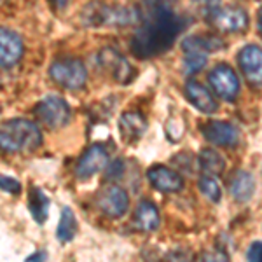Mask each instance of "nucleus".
I'll return each mask as SVG.
<instances>
[{
    "label": "nucleus",
    "instance_id": "nucleus-1",
    "mask_svg": "<svg viewBox=\"0 0 262 262\" xmlns=\"http://www.w3.org/2000/svg\"><path fill=\"white\" fill-rule=\"evenodd\" d=\"M138 9V23L131 49L138 58L158 56L171 48L182 30V21L161 0H142Z\"/></svg>",
    "mask_w": 262,
    "mask_h": 262
},
{
    "label": "nucleus",
    "instance_id": "nucleus-2",
    "mask_svg": "<svg viewBox=\"0 0 262 262\" xmlns=\"http://www.w3.org/2000/svg\"><path fill=\"white\" fill-rule=\"evenodd\" d=\"M42 143V135L33 122L27 119H12L2 124L0 145L4 152L35 150Z\"/></svg>",
    "mask_w": 262,
    "mask_h": 262
},
{
    "label": "nucleus",
    "instance_id": "nucleus-3",
    "mask_svg": "<svg viewBox=\"0 0 262 262\" xmlns=\"http://www.w3.org/2000/svg\"><path fill=\"white\" fill-rule=\"evenodd\" d=\"M81 21L86 27H126L138 21V9L90 2L81 12Z\"/></svg>",
    "mask_w": 262,
    "mask_h": 262
},
{
    "label": "nucleus",
    "instance_id": "nucleus-4",
    "mask_svg": "<svg viewBox=\"0 0 262 262\" xmlns=\"http://www.w3.org/2000/svg\"><path fill=\"white\" fill-rule=\"evenodd\" d=\"M49 75L54 82L67 90H81L88 81L86 67L81 60H74V58L54 61L49 69Z\"/></svg>",
    "mask_w": 262,
    "mask_h": 262
},
{
    "label": "nucleus",
    "instance_id": "nucleus-5",
    "mask_svg": "<svg viewBox=\"0 0 262 262\" xmlns=\"http://www.w3.org/2000/svg\"><path fill=\"white\" fill-rule=\"evenodd\" d=\"M35 117L51 129L63 128L70 121V107L60 96H46L35 107Z\"/></svg>",
    "mask_w": 262,
    "mask_h": 262
},
{
    "label": "nucleus",
    "instance_id": "nucleus-6",
    "mask_svg": "<svg viewBox=\"0 0 262 262\" xmlns=\"http://www.w3.org/2000/svg\"><path fill=\"white\" fill-rule=\"evenodd\" d=\"M208 21L219 32H243L248 27L247 12L239 7H217L208 14Z\"/></svg>",
    "mask_w": 262,
    "mask_h": 262
},
{
    "label": "nucleus",
    "instance_id": "nucleus-7",
    "mask_svg": "<svg viewBox=\"0 0 262 262\" xmlns=\"http://www.w3.org/2000/svg\"><path fill=\"white\" fill-rule=\"evenodd\" d=\"M96 205L108 219H121L129 208V196L119 185H108L100 191Z\"/></svg>",
    "mask_w": 262,
    "mask_h": 262
},
{
    "label": "nucleus",
    "instance_id": "nucleus-8",
    "mask_svg": "<svg viewBox=\"0 0 262 262\" xmlns=\"http://www.w3.org/2000/svg\"><path fill=\"white\" fill-rule=\"evenodd\" d=\"M100 65L103 67V70H107L112 75L114 81H117L119 84H128L133 81L135 77V70L129 65V61L126 60L122 54L117 53L112 48H105L100 51L98 54Z\"/></svg>",
    "mask_w": 262,
    "mask_h": 262
},
{
    "label": "nucleus",
    "instance_id": "nucleus-9",
    "mask_svg": "<svg viewBox=\"0 0 262 262\" xmlns=\"http://www.w3.org/2000/svg\"><path fill=\"white\" fill-rule=\"evenodd\" d=\"M210 84H212L215 93L227 101H232L239 93L238 75L227 65H219L210 72Z\"/></svg>",
    "mask_w": 262,
    "mask_h": 262
},
{
    "label": "nucleus",
    "instance_id": "nucleus-10",
    "mask_svg": "<svg viewBox=\"0 0 262 262\" xmlns=\"http://www.w3.org/2000/svg\"><path fill=\"white\" fill-rule=\"evenodd\" d=\"M108 166V152L101 145H91L84 154L81 156L75 168V175L77 179L86 180L96 175L98 171L105 170Z\"/></svg>",
    "mask_w": 262,
    "mask_h": 262
},
{
    "label": "nucleus",
    "instance_id": "nucleus-11",
    "mask_svg": "<svg viewBox=\"0 0 262 262\" xmlns=\"http://www.w3.org/2000/svg\"><path fill=\"white\" fill-rule=\"evenodd\" d=\"M147 179L152 187L161 192H180L184 189V179L180 177V173L161 164L150 166L147 170Z\"/></svg>",
    "mask_w": 262,
    "mask_h": 262
},
{
    "label": "nucleus",
    "instance_id": "nucleus-12",
    "mask_svg": "<svg viewBox=\"0 0 262 262\" xmlns=\"http://www.w3.org/2000/svg\"><path fill=\"white\" fill-rule=\"evenodd\" d=\"M239 69L253 86H262V49L247 46L238 53Z\"/></svg>",
    "mask_w": 262,
    "mask_h": 262
},
{
    "label": "nucleus",
    "instance_id": "nucleus-13",
    "mask_svg": "<svg viewBox=\"0 0 262 262\" xmlns=\"http://www.w3.org/2000/svg\"><path fill=\"white\" fill-rule=\"evenodd\" d=\"M203 135L210 143L221 147H232L238 143V129L229 122L224 121H210L201 128Z\"/></svg>",
    "mask_w": 262,
    "mask_h": 262
},
{
    "label": "nucleus",
    "instance_id": "nucleus-14",
    "mask_svg": "<svg viewBox=\"0 0 262 262\" xmlns=\"http://www.w3.org/2000/svg\"><path fill=\"white\" fill-rule=\"evenodd\" d=\"M23 56V40L18 33L2 28L0 30V61L4 69L16 65Z\"/></svg>",
    "mask_w": 262,
    "mask_h": 262
},
{
    "label": "nucleus",
    "instance_id": "nucleus-15",
    "mask_svg": "<svg viewBox=\"0 0 262 262\" xmlns=\"http://www.w3.org/2000/svg\"><path fill=\"white\" fill-rule=\"evenodd\" d=\"M117 128H119V135L122 140L126 143H133V142L140 140L143 137V133L147 131V121L142 112L129 111V112H124L119 117Z\"/></svg>",
    "mask_w": 262,
    "mask_h": 262
},
{
    "label": "nucleus",
    "instance_id": "nucleus-16",
    "mask_svg": "<svg viewBox=\"0 0 262 262\" xmlns=\"http://www.w3.org/2000/svg\"><path fill=\"white\" fill-rule=\"evenodd\" d=\"M185 96H187V100L203 114H213L219 108L212 93L206 90L203 84L196 81H189L185 84Z\"/></svg>",
    "mask_w": 262,
    "mask_h": 262
},
{
    "label": "nucleus",
    "instance_id": "nucleus-17",
    "mask_svg": "<svg viewBox=\"0 0 262 262\" xmlns=\"http://www.w3.org/2000/svg\"><path fill=\"white\" fill-rule=\"evenodd\" d=\"M135 226L143 232H152L159 227V210L152 201L143 200L135 210Z\"/></svg>",
    "mask_w": 262,
    "mask_h": 262
},
{
    "label": "nucleus",
    "instance_id": "nucleus-18",
    "mask_svg": "<svg viewBox=\"0 0 262 262\" xmlns=\"http://www.w3.org/2000/svg\"><path fill=\"white\" fill-rule=\"evenodd\" d=\"M226 42L217 35H192L187 37L182 42V49L185 53H210V51H219L224 49Z\"/></svg>",
    "mask_w": 262,
    "mask_h": 262
},
{
    "label": "nucleus",
    "instance_id": "nucleus-19",
    "mask_svg": "<svg viewBox=\"0 0 262 262\" xmlns=\"http://www.w3.org/2000/svg\"><path fill=\"white\" fill-rule=\"evenodd\" d=\"M229 191L238 203H247L255 192V180H253L252 173L248 171H238L231 180Z\"/></svg>",
    "mask_w": 262,
    "mask_h": 262
},
{
    "label": "nucleus",
    "instance_id": "nucleus-20",
    "mask_svg": "<svg viewBox=\"0 0 262 262\" xmlns=\"http://www.w3.org/2000/svg\"><path fill=\"white\" fill-rule=\"evenodd\" d=\"M28 206H30V212L33 221L37 224H44L49 213L51 200L46 196V192L40 187H32L30 196H28Z\"/></svg>",
    "mask_w": 262,
    "mask_h": 262
},
{
    "label": "nucleus",
    "instance_id": "nucleus-21",
    "mask_svg": "<svg viewBox=\"0 0 262 262\" xmlns=\"http://www.w3.org/2000/svg\"><path fill=\"white\" fill-rule=\"evenodd\" d=\"M77 219H75L74 212H72L70 206H65L61 210V217H60V224H58V231L56 236L61 243H69L75 238L77 234Z\"/></svg>",
    "mask_w": 262,
    "mask_h": 262
},
{
    "label": "nucleus",
    "instance_id": "nucleus-22",
    "mask_svg": "<svg viewBox=\"0 0 262 262\" xmlns=\"http://www.w3.org/2000/svg\"><path fill=\"white\" fill-rule=\"evenodd\" d=\"M200 164L203 171H206L208 175H221L226 168V159L215 149H203L200 152Z\"/></svg>",
    "mask_w": 262,
    "mask_h": 262
},
{
    "label": "nucleus",
    "instance_id": "nucleus-23",
    "mask_svg": "<svg viewBox=\"0 0 262 262\" xmlns=\"http://www.w3.org/2000/svg\"><path fill=\"white\" fill-rule=\"evenodd\" d=\"M198 187L203 196L212 203H219L222 198V191H221V184L217 182V179H213L212 175H203L200 180H198Z\"/></svg>",
    "mask_w": 262,
    "mask_h": 262
},
{
    "label": "nucleus",
    "instance_id": "nucleus-24",
    "mask_svg": "<svg viewBox=\"0 0 262 262\" xmlns=\"http://www.w3.org/2000/svg\"><path fill=\"white\" fill-rule=\"evenodd\" d=\"M206 65V54L205 53H185L184 69L189 74H196Z\"/></svg>",
    "mask_w": 262,
    "mask_h": 262
},
{
    "label": "nucleus",
    "instance_id": "nucleus-25",
    "mask_svg": "<svg viewBox=\"0 0 262 262\" xmlns=\"http://www.w3.org/2000/svg\"><path fill=\"white\" fill-rule=\"evenodd\" d=\"M184 131H185V121L182 119L179 116H173L170 117L166 124V135L171 142H179L182 137H184Z\"/></svg>",
    "mask_w": 262,
    "mask_h": 262
},
{
    "label": "nucleus",
    "instance_id": "nucleus-26",
    "mask_svg": "<svg viewBox=\"0 0 262 262\" xmlns=\"http://www.w3.org/2000/svg\"><path fill=\"white\" fill-rule=\"evenodd\" d=\"M0 185H2L4 192H9V194H18L21 191V184L18 180L12 179V177L4 175L2 179H0Z\"/></svg>",
    "mask_w": 262,
    "mask_h": 262
},
{
    "label": "nucleus",
    "instance_id": "nucleus-27",
    "mask_svg": "<svg viewBox=\"0 0 262 262\" xmlns=\"http://www.w3.org/2000/svg\"><path fill=\"white\" fill-rule=\"evenodd\" d=\"M248 262H262V242H253L247 252Z\"/></svg>",
    "mask_w": 262,
    "mask_h": 262
},
{
    "label": "nucleus",
    "instance_id": "nucleus-28",
    "mask_svg": "<svg viewBox=\"0 0 262 262\" xmlns=\"http://www.w3.org/2000/svg\"><path fill=\"white\" fill-rule=\"evenodd\" d=\"M122 170H124V166H122V161L121 159H117V161H114L112 164H108L107 166V179H119L122 175Z\"/></svg>",
    "mask_w": 262,
    "mask_h": 262
},
{
    "label": "nucleus",
    "instance_id": "nucleus-29",
    "mask_svg": "<svg viewBox=\"0 0 262 262\" xmlns=\"http://www.w3.org/2000/svg\"><path fill=\"white\" fill-rule=\"evenodd\" d=\"M201 262H229L227 257L224 253H219V252H208L201 257Z\"/></svg>",
    "mask_w": 262,
    "mask_h": 262
},
{
    "label": "nucleus",
    "instance_id": "nucleus-30",
    "mask_svg": "<svg viewBox=\"0 0 262 262\" xmlns=\"http://www.w3.org/2000/svg\"><path fill=\"white\" fill-rule=\"evenodd\" d=\"M46 255H48V253H46L44 250L35 252V253H33V255L28 257L27 262H46Z\"/></svg>",
    "mask_w": 262,
    "mask_h": 262
},
{
    "label": "nucleus",
    "instance_id": "nucleus-31",
    "mask_svg": "<svg viewBox=\"0 0 262 262\" xmlns=\"http://www.w3.org/2000/svg\"><path fill=\"white\" fill-rule=\"evenodd\" d=\"M194 2L200 4V6L210 7V9H217V4L221 2V0H194Z\"/></svg>",
    "mask_w": 262,
    "mask_h": 262
},
{
    "label": "nucleus",
    "instance_id": "nucleus-32",
    "mask_svg": "<svg viewBox=\"0 0 262 262\" xmlns=\"http://www.w3.org/2000/svg\"><path fill=\"white\" fill-rule=\"evenodd\" d=\"M257 27H259V32L262 35V7L259 9V12H257Z\"/></svg>",
    "mask_w": 262,
    "mask_h": 262
},
{
    "label": "nucleus",
    "instance_id": "nucleus-33",
    "mask_svg": "<svg viewBox=\"0 0 262 262\" xmlns=\"http://www.w3.org/2000/svg\"><path fill=\"white\" fill-rule=\"evenodd\" d=\"M67 2H69V0H53V4L56 7H65L67 6Z\"/></svg>",
    "mask_w": 262,
    "mask_h": 262
}]
</instances>
